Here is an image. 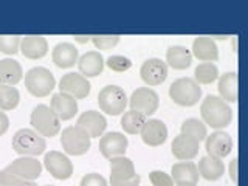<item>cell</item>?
<instances>
[{"label":"cell","mask_w":248,"mask_h":186,"mask_svg":"<svg viewBox=\"0 0 248 186\" xmlns=\"http://www.w3.org/2000/svg\"><path fill=\"white\" fill-rule=\"evenodd\" d=\"M200 115L205 126L211 129L222 130L228 127L232 121V110L231 107L219 96L208 95L200 106Z\"/></svg>","instance_id":"cell-1"},{"label":"cell","mask_w":248,"mask_h":186,"mask_svg":"<svg viewBox=\"0 0 248 186\" xmlns=\"http://www.w3.org/2000/svg\"><path fill=\"white\" fill-rule=\"evenodd\" d=\"M13 149L22 157H37L45 152L46 141L33 129H19L13 137Z\"/></svg>","instance_id":"cell-2"},{"label":"cell","mask_w":248,"mask_h":186,"mask_svg":"<svg viewBox=\"0 0 248 186\" xmlns=\"http://www.w3.org/2000/svg\"><path fill=\"white\" fill-rule=\"evenodd\" d=\"M30 123L33 126V130H36L44 138L56 137L61 132V120L54 115L50 106L45 104H39L33 108L30 115Z\"/></svg>","instance_id":"cell-3"},{"label":"cell","mask_w":248,"mask_h":186,"mask_svg":"<svg viewBox=\"0 0 248 186\" xmlns=\"http://www.w3.org/2000/svg\"><path fill=\"white\" fill-rule=\"evenodd\" d=\"M169 96L177 106L192 107L202 98V87L192 78H180L169 87Z\"/></svg>","instance_id":"cell-4"},{"label":"cell","mask_w":248,"mask_h":186,"mask_svg":"<svg viewBox=\"0 0 248 186\" xmlns=\"http://www.w3.org/2000/svg\"><path fill=\"white\" fill-rule=\"evenodd\" d=\"M140 182L141 177L130 158L126 155L110 158V186H140Z\"/></svg>","instance_id":"cell-5"},{"label":"cell","mask_w":248,"mask_h":186,"mask_svg":"<svg viewBox=\"0 0 248 186\" xmlns=\"http://www.w3.org/2000/svg\"><path fill=\"white\" fill-rule=\"evenodd\" d=\"M25 87L36 98H45L56 87L53 73L45 67H34L25 73Z\"/></svg>","instance_id":"cell-6"},{"label":"cell","mask_w":248,"mask_h":186,"mask_svg":"<svg viewBox=\"0 0 248 186\" xmlns=\"http://www.w3.org/2000/svg\"><path fill=\"white\" fill-rule=\"evenodd\" d=\"M127 96L118 85H106L103 90L98 93V106L101 112H104L110 116H118L124 112L127 106Z\"/></svg>","instance_id":"cell-7"},{"label":"cell","mask_w":248,"mask_h":186,"mask_svg":"<svg viewBox=\"0 0 248 186\" xmlns=\"http://www.w3.org/2000/svg\"><path fill=\"white\" fill-rule=\"evenodd\" d=\"M61 146L68 155H84L92 146V138L78 126H68L61 134Z\"/></svg>","instance_id":"cell-8"},{"label":"cell","mask_w":248,"mask_h":186,"mask_svg":"<svg viewBox=\"0 0 248 186\" xmlns=\"http://www.w3.org/2000/svg\"><path fill=\"white\" fill-rule=\"evenodd\" d=\"M129 106L130 110H135L144 116H149L158 110L160 98L157 95V92H154L152 89L140 87L129 98Z\"/></svg>","instance_id":"cell-9"},{"label":"cell","mask_w":248,"mask_h":186,"mask_svg":"<svg viewBox=\"0 0 248 186\" xmlns=\"http://www.w3.org/2000/svg\"><path fill=\"white\" fill-rule=\"evenodd\" d=\"M44 166L56 180H68L73 175V163L65 154L58 151H50L48 154H45Z\"/></svg>","instance_id":"cell-10"},{"label":"cell","mask_w":248,"mask_h":186,"mask_svg":"<svg viewBox=\"0 0 248 186\" xmlns=\"http://www.w3.org/2000/svg\"><path fill=\"white\" fill-rule=\"evenodd\" d=\"M59 90L61 93L73 96L75 99H84L90 95L92 85L81 73H67L61 78L59 81Z\"/></svg>","instance_id":"cell-11"},{"label":"cell","mask_w":248,"mask_h":186,"mask_svg":"<svg viewBox=\"0 0 248 186\" xmlns=\"http://www.w3.org/2000/svg\"><path fill=\"white\" fill-rule=\"evenodd\" d=\"M127 146L129 140L121 132H108V134L103 135L99 140V152L103 154L104 158L108 160L124 155L127 151Z\"/></svg>","instance_id":"cell-12"},{"label":"cell","mask_w":248,"mask_h":186,"mask_svg":"<svg viewBox=\"0 0 248 186\" xmlns=\"http://www.w3.org/2000/svg\"><path fill=\"white\" fill-rule=\"evenodd\" d=\"M140 75H141V79L155 87V85H160L166 81L168 78V65L165 61H161L158 58H152L143 62L141 68H140Z\"/></svg>","instance_id":"cell-13"},{"label":"cell","mask_w":248,"mask_h":186,"mask_svg":"<svg viewBox=\"0 0 248 186\" xmlns=\"http://www.w3.org/2000/svg\"><path fill=\"white\" fill-rule=\"evenodd\" d=\"M6 169L23 180L36 182L42 174V163L34 157H20L14 160Z\"/></svg>","instance_id":"cell-14"},{"label":"cell","mask_w":248,"mask_h":186,"mask_svg":"<svg viewBox=\"0 0 248 186\" xmlns=\"http://www.w3.org/2000/svg\"><path fill=\"white\" fill-rule=\"evenodd\" d=\"M205 141V149L209 157L214 158H225L232 151V140L230 134L223 130H216L211 135H208Z\"/></svg>","instance_id":"cell-15"},{"label":"cell","mask_w":248,"mask_h":186,"mask_svg":"<svg viewBox=\"0 0 248 186\" xmlns=\"http://www.w3.org/2000/svg\"><path fill=\"white\" fill-rule=\"evenodd\" d=\"M76 126L82 129L90 138H99L103 137L107 127V120L104 118V115H101L96 110H87L79 115Z\"/></svg>","instance_id":"cell-16"},{"label":"cell","mask_w":248,"mask_h":186,"mask_svg":"<svg viewBox=\"0 0 248 186\" xmlns=\"http://www.w3.org/2000/svg\"><path fill=\"white\" fill-rule=\"evenodd\" d=\"M140 135L146 146L157 147L168 140V127L161 120H147Z\"/></svg>","instance_id":"cell-17"},{"label":"cell","mask_w":248,"mask_h":186,"mask_svg":"<svg viewBox=\"0 0 248 186\" xmlns=\"http://www.w3.org/2000/svg\"><path fill=\"white\" fill-rule=\"evenodd\" d=\"M50 108L61 121H68L75 118V115L78 113V101L67 93L59 92L51 96Z\"/></svg>","instance_id":"cell-18"},{"label":"cell","mask_w":248,"mask_h":186,"mask_svg":"<svg viewBox=\"0 0 248 186\" xmlns=\"http://www.w3.org/2000/svg\"><path fill=\"white\" fill-rule=\"evenodd\" d=\"M170 149H172V154H174V157L177 160H180V161H191V160H194L199 155L200 143L197 141V140H194L192 137L180 134L178 137L174 138Z\"/></svg>","instance_id":"cell-19"},{"label":"cell","mask_w":248,"mask_h":186,"mask_svg":"<svg viewBox=\"0 0 248 186\" xmlns=\"http://www.w3.org/2000/svg\"><path fill=\"white\" fill-rule=\"evenodd\" d=\"M51 59L54 65L59 68H72L75 64H78L79 59V51L70 42H61L53 48Z\"/></svg>","instance_id":"cell-20"},{"label":"cell","mask_w":248,"mask_h":186,"mask_svg":"<svg viewBox=\"0 0 248 186\" xmlns=\"http://www.w3.org/2000/svg\"><path fill=\"white\" fill-rule=\"evenodd\" d=\"M104 58L99 51H87L78 59V68L84 78H96L104 70Z\"/></svg>","instance_id":"cell-21"},{"label":"cell","mask_w":248,"mask_h":186,"mask_svg":"<svg viewBox=\"0 0 248 186\" xmlns=\"http://www.w3.org/2000/svg\"><path fill=\"white\" fill-rule=\"evenodd\" d=\"M191 54L202 62H214L219 59V48L209 36H200L194 39Z\"/></svg>","instance_id":"cell-22"},{"label":"cell","mask_w":248,"mask_h":186,"mask_svg":"<svg viewBox=\"0 0 248 186\" xmlns=\"http://www.w3.org/2000/svg\"><path fill=\"white\" fill-rule=\"evenodd\" d=\"M20 53L27 59H42L48 53V42L44 36H25L20 42Z\"/></svg>","instance_id":"cell-23"},{"label":"cell","mask_w":248,"mask_h":186,"mask_svg":"<svg viewBox=\"0 0 248 186\" xmlns=\"http://www.w3.org/2000/svg\"><path fill=\"white\" fill-rule=\"evenodd\" d=\"M172 180L175 185H197L199 170L196 163L192 161H178L172 165Z\"/></svg>","instance_id":"cell-24"},{"label":"cell","mask_w":248,"mask_h":186,"mask_svg":"<svg viewBox=\"0 0 248 186\" xmlns=\"http://www.w3.org/2000/svg\"><path fill=\"white\" fill-rule=\"evenodd\" d=\"M219 93L225 103H237L239 101V75L228 72L220 76L219 79Z\"/></svg>","instance_id":"cell-25"},{"label":"cell","mask_w":248,"mask_h":186,"mask_svg":"<svg viewBox=\"0 0 248 186\" xmlns=\"http://www.w3.org/2000/svg\"><path fill=\"white\" fill-rule=\"evenodd\" d=\"M197 170H199V175L203 177L205 180L217 182L219 178L223 177L225 166H223V161L220 158H214V157L206 155V157L200 158Z\"/></svg>","instance_id":"cell-26"},{"label":"cell","mask_w":248,"mask_h":186,"mask_svg":"<svg viewBox=\"0 0 248 186\" xmlns=\"http://www.w3.org/2000/svg\"><path fill=\"white\" fill-rule=\"evenodd\" d=\"M23 78L22 65L14 59H2L0 61V85H11L14 87Z\"/></svg>","instance_id":"cell-27"},{"label":"cell","mask_w":248,"mask_h":186,"mask_svg":"<svg viewBox=\"0 0 248 186\" xmlns=\"http://www.w3.org/2000/svg\"><path fill=\"white\" fill-rule=\"evenodd\" d=\"M192 64V54L191 51L182 45L169 46L166 51V65L174 70H186Z\"/></svg>","instance_id":"cell-28"},{"label":"cell","mask_w":248,"mask_h":186,"mask_svg":"<svg viewBox=\"0 0 248 186\" xmlns=\"http://www.w3.org/2000/svg\"><path fill=\"white\" fill-rule=\"evenodd\" d=\"M147 121V118L144 115L138 113L135 110H129V112H124L123 118H121V127L123 130L126 132L129 135H137L141 132L144 123Z\"/></svg>","instance_id":"cell-29"},{"label":"cell","mask_w":248,"mask_h":186,"mask_svg":"<svg viewBox=\"0 0 248 186\" xmlns=\"http://www.w3.org/2000/svg\"><path fill=\"white\" fill-rule=\"evenodd\" d=\"M19 101L20 93L17 89L11 85H0V110H14L19 106Z\"/></svg>","instance_id":"cell-30"},{"label":"cell","mask_w":248,"mask_h":186,"mask_svg":"<svg viewBox=\"0 0 248 186\" xmlns=\"http://www.w3.org/2000/svg\"><path fill=\"white\" fill-rule=\"evenodd\" d=\"M180 129H182V134L183 135L192 137L194 140H197L199 143L203 141V140L208 137L205 123L197 120V118H188V120H185Z\"/></svg>","instance_id":"cell-31"},{"label":"cell","mask_w":248,"mask_h":186,"mask_svg":"<svg viewBox=\"0 0 248 186\" xmlns=\"http://www.w3.org/2000/svg\"><path fill=\"white\" fill-rule=\"evenodd\" d=\"M219 78V70L213 62H202L194 70V81L197 84H211Z\"/></svg>","instance_id":"cell-32"},{"label":"cell","mask_w":248,"mask_h":186,"mask_svg":"<svg viewBox=\"0 0 248 186\" xmlns=\"http://www.w3.org/2000/svg\"><path fill=\"white\" fill-rule=\"evenodd\" d=\"M20 42L22 37L20 36H10V34H3L0 36V51L8 56H13L19 50H20Z\"/></svg>","instance_id":"cell-33"},{"label":"cell","mask_w":248,"mask_h":186,"mask_svg":"<svg viewBox=\"0 0 248 186\" xmlns=\"http://www.w3.org/2000/svg\"><path fill=\"white\" fill-rule=\"evenodd\" d=\"M0 186H37L36 182L23 180V178L14 175L6 168L0 170Z\"/></svg>","instance_id":"cell-34"},{"label":"cell","mask_w":248,"mask_h":186,"mask_svg":"<svg viewBox=\"0 0 248 186\" xmlns=\"http://www.w3.org/2000/svg\"><path fill=\"white\" fill-rule=\"evenodd\" d=\"M120 37L121 36L118 34H103V36L96 34V36H92V42L98 50H112L113 46L118 45Z\"/></svg>","instance_id":"cell-35"},{"label":"cell","mask_w":248,"mask_h":186,"mask_svg":"<svg viewBox=\"0 0 248 186\" xmlns=\"http://www.w3.org/2000/svg\"><path fill=\"white\" fill-rule=\"evenodd\" d=\"M107 67L112 70V72H116V73H124L130 70L132 67V61L126 56H118V54H115V56H110L107 59Z\"/></svg>","instance_id":"cell-36"},{"label":"cell","mask_w":248,"mask_h":186,"mask_svg":"<svg viewBox=\"0 0 248 186\" xmlns=\"http://www.w3.org/2000/svg\"><path fill=\"white\" fill-rule=\"evenodd\" d=\"M149 180L154 186H174V180L169 174L163 170H152L149 174Z\"/></svg>","instance_id":"cell-37"},{"label":"cell","mask_w":248,"mask_h":186,"mask_svg":"<svg viewBox=\"0 0 248 186\" xmlns=\"http://www.w3.org/2000/svg\"><path fill=\"white\" fill-rule=\"evenodd\" d=\"M79 186H107V180L96 172H90L81 178Z\"/></svg>","instance_id":"cell-38"},{"label":"cell","mask_w":248,"mask_h":186,"mask_svg":"<svg viewBox=\"0 0 248 186\" xmlns=\"http://www.w3.org/2000/svg\"><path fill=\"white\" fill-rule=\"evenodd\" d=\"M8 127H10V118H8L3 110H0V135L6 134Z\"/></svg>","instance_id":"cell-39"},{"label":"cell","mask_w":248,"mask_h":186,"mask_svg":"<svg viewBox=\"0 0 248 186\" xmlns=\"http://www.w3.org/2000/svg\"><path fill=\"white\" fill-rule=\"evenodd\" d=\"M237 163H239V160L237 158H234V160H231V163H230V177H231V180L236 183V186H237Z\"/></svg>","instance_id":"cell-40"},{"label":"cell","mask_w":248,"mask_h":186,"mask_svg":"<svg viewBox=\"0 0 248 186\" xmlns=\"http://www.w3.org/2000/svg\"><path fill=\"white\" fill-rule=\"evenodd\" d=\"M75 41L79 44H87L89 41H92V36H75Z\"/></svg>","instance_id":"cell-41"},{"label":"cell","mask_w":248,"mask_h":186,"mask_svg":"<svg viewBox=\"0 0 248 186\" xmlns=\"http://www.w3.org/2000/svg\"><path fill=\"white\" fill-rule=\"evenodd\" d=\"M175 186H197V185H175Z\"/></svg>","instance_id":"cell-42"},{"label":"cell","mask_w":248,"mask_h":186,"mask_svg":"<svg viewBox=\"0 0 248 186\" xmlns=\"http://www.w3.org/2000/svg\"><path fill=\"white\" fill-rule=\"evenodd\" d=\"M45 186H53V185H45Z\"/></svg>","instance_id":"cell-43"}]
</instances>
